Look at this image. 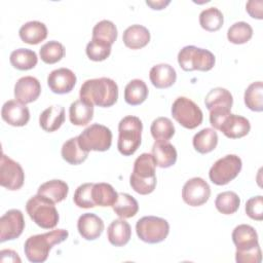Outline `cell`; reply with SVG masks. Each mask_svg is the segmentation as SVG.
Segmentation results:
<instances>
[{"label": "cell", "instance_id": "obj_1", "mask_svg": "<svg viewBox=\"0 0 263 263\" xmlns=\"http://www.w3.org/2000/svg\"><path fill=\"white\" fill-rule=\"evenodd\" d=\"M80 99L92 105L107 108L113 106L118 99V86L108 77L88 79L84 81L79 90Z\"/></svg>", "mask_w": 263, "mask_h": 263}, {"label": "cell", "instance_id": "obj_2", "mask_svg": "<svg viewBox=\"0 0 263 263\" xmlns=\"http://www.w3.org/2000/svg\"><path fill=\"white\" fill-rule=\"evenodd\" d=\"M69 232L65 229H54L42 234L32 235L25 241L24 252L27 259L33 263L46 261L49 251L68 238Z\"/></svg>", "mask_w": 263, "mask_h": 263}, {"label": "cell", "instance_id": "obj_3", "mask_svg": "<svg viewBox=\"0 0 263 263\" xmlns=\"http://www.w3.org/2000/svg\"><path fill=\"white\" fill-rule=\"evenodd\" d=\"M155 160L152 154L142 153L134 162L133 173L129 177L130 187L141 195H147L156 187Z\"/></svg>", "mask_w": 263, "mask_h": 263}, {"label": "cell", "instance_id": "obj_4", "mask_svg": "<svg viewBox=\"0 0 263 263\" xmlns=\"http://www.w3.org/2000/svg\"><path fill=\"white\" fill-rule=\"evenodd\" d=\"M143 123L137 116L128 115L118 123V151L124 155H133L141 145Z\"/></svg>", "mask_w": 263, "mask_h": 263}, {"label": "cell", "instance_id": "obj_5", "mask_svg": "<svg viewBox=\"0 0 263 263\" xmlns=\"http://www.w3.org/2000/svg\"><path fill=\"white\" fill-rule=\"evenodd\" d=\"M26 211L29 217L41 228L52 229L59 223V213L54 202L50 199L36 194L26 203Z\"/></svg>", "mask_w": 263, "mask_h": 263}, {"label": "cell", "instance_id": "obj_6", "mask_svg": "<svg viewBox=\"0 0 263 263\" xmlns=\"http://www.w3.org/2000/svg\"><path fill=\"white\" fill-rule=\"evenodd\" d=\"M204 104L210 111V122L212 126L219 129L222 120L230 114L233 97L226 88L215 87L205 96Z\"/></svg>", "mask_w": 263, "mask_h": 263}, {"label": "cell", "instance_id": "obj_7", "mask_svg": "<svg viewBox=\"0 0 263 263\" xmlns=\"http://www.w3.org/2000/svg\"><path fill=\"white\" fill-rule=\"evenodd\" d=\"M215 62V55L210 50L194 45L184 46L178 53V63L184 71H210Z\"/></svg>", "mask_w": 263, "mask_h": 263}, {"label": "cell", "instance_id": "obj_8", "mask_svg": "<svg viewBox=\"0 0 263 263\" xmlns=\"http://www.w3.org/2000/svg\"><path fill=\"white\" fill-rule=\"evenodd\" d=\"M136 232L141 240L148 243H158L163 241L168 235L170 224L163 218L145 216L138 220Z\"/></svg>", "mask_w": 263, "mask_h": 263}, {"label": "cell", "instance_id": "obj_9", "mask_svg": "<svg viewBox=\"0 0 263 263\" xmlns=\"http://www.w3.org/2000/svg\"><path fill=\"white\" fill-rule=\"evenodd\" d=\"M80 146L86 151H107L112 144V132L103 124L93 123L87 126L79 136Z\"/></svg>", "mask_w": 263, "mask_h": 263}, {"label": "cell", "instance_id": "obj_10", "mask_svg": "<svg viewBox=\"0 0 263 263\" xmlns=\"http://www.w3.org/2000/svg\"><path fill=\"white\" fill-rule=\"evenodd\" d=\"M172 115L176 121L188 129L201 124L203 115L200 108L190 99L179 97L172 105Z\"/></svg>", "mask_w": 263, "mask_h": 263}, {"label": "cell", "instance_id": "obj_11", "mask_svg": "<svg viewBox=\"0 0 263 263\" xmlns=\"http://www.w3.org/2000/svg\"><path fill=\"white\" fill-rule=\"evenodd\" d=\"M241 167V159L235 154H228L218 159L212 165L209 172V177L216 185H226L238 176Z\"/></svg>", "mask_w": 263, "mask_h": 263}, {"label": "cell", "instance_id": "obj_12", "mask_svg": "<svg viewBox=\"0 0 263 263\" xmlns=\"http://www.w3.org/2000/svg\"><path fill=\"white\" fill-rule=\"evenodd\" d=\"M25 173L21 164L4 153L0 162V185L8 190H18L23 187Z\"/></svg>", "mask_w": 263, "mask_h": 263}, {"label": "cell", "instance_id": "obj_13", "mask_svg": "<svg viewBox=\"0 0 263 263\" xmlns=\"http://www.w3.org/2000/svg\"><path fill=\"white\" fill-rule=\"evenodd\" d=\"M211 196L210 185L199 177L188 180L182 189V198L190 206H199L205 203Z\"/></svg>", "mask_w": 263, "mask_h": 263}, {"label": "cell", "instance_id": "obj_14", "mask_svg": "<svg viewBox=\"0 0 263 263\" xmlns=\"http://www.w3.org/2000/svg\"><path fill=\"white\" fill-rule=\"evenodd\" d=\"M25 229L24 215L20 210L7 211L0 218V241L4 242L17 238Z\"/></svg>", "mask_w": 263, "mask_h": 263}, {"label": "cell", "instance_id": "obj_15", "mask_svg": "<svg viewBox=\"0 0 263 263\" xmlns=\"http://www.w3.org/2000/svg\"><path fill=\"white\" fill-rule=\"evenodd\" d=\"M76 75L68 68H59L51 71L47 77L50 90L58 95L70 92L76 84Z\"/></svg>", "mask_w": 263, "mask_h": 263}, {"label": "cell", "instance_id": "obj_16", "mask_svg": "<svg viewBox=\"0 0 263 263\" xmlns=\"http://www.w3.org/2000/svg\"><path fill=\"white\" fill-rule=\"evenodd\" d=\"M2 119L12 126H24L30 120V111L28 107L16 100L5 102L1 109Z\"/></svg>", "mask_w": 263, "mask_h": 263}, {"label": "cell", "instance_id": "obj_17", "mask_svg": "<svg viewBox=\"0 0 263 263\" xmlns=\"http://www.w3.org/2000/svg\"><path fill=\"white\" fill-rule=\"evenodd\" d=\"M41 92V85L37 78L25 76L20 78L14 85V98L20 103L26 105L38 99Z\"/></svg>", "mask_w": 263, "mask_h": 263}, {"label": "cell", "instance_id": "obj_18", "mask_svg": "<svg viewBox=\"0 0 263 263\" xmlns=\"http://www.w3.org/2000/svg\"><path fill=\"white\" fill-rule=\"evenodd\" d=\"M251 124L246 117L231 113L222 120L219 126V130L229 139L242 138L249 134Z\"/></svg>", "mask_w": 263, "mask_h": 263}, {"label": "cell", "instance_id": "obj_19", "mask_svg": "<svg viewBox=\"0 0 263 263\" xmlns=\"http://www.w3.org/2000/svg\"><path fill=\"white\" fill-rule=\"evenodd\" d=\"M103 220L92 213L82 214L77 221V229L82 238L95 240L101 236L104 231Z\"/></svg>", "mask_w": 263, "mask_h": 263}, {"label": "cell", "instance_id": "obj_20", "mask_svg": "<svg viewBox=\"0 0 263 263\" xmlns=\"http://www.w3.org/2000/svg\"><path fill=\"white\" fill-rule=\"evenodd\" d=\"M232 241L236 247V251H247L259 246L255 228L248 224H240L233 229Z\"/></svg>", "mask_w": 263, "mask_h": 263}, {"label": "cell", "instance_id": "obj_21", "mask_svg": "<svg viewBox=\"0 0 263 263\" xmlns=\"http://www.w3.org/2000/svg\"><path fill=\"white\" fill-rule=\"evenodd\" d=\"M155 163L161 168L174 165L177 161V150L168 141L157 140L152 146V153Z\"/></svg>", "mask_w": 263, "mask_h": 263}, {"label": "cell", "instance_id": "obj_22", "mask_svg": "<svg viewBox=\"0 0 263 263\" xmlns=\"http://www.w3.org/2000/svg\"><path fill=\"white\" fill-rule=\"evenodd\" d=\"M93 117V105L86 100L78 99L69 108V118L72 124L82 126L88 124Z\"/></svg>", "mask_w": 263, "mask_h": 263}, {"label": "cell", "instance_id": "obj_23", "mask_svg": "<svg viewBox=\"0 0 263 263\" xmlns=\"http://www.w3.org/2000/svg\"><path fill=\"white\" fill-rule=\"evenodd\" d=\"M122 40L126 47L130 49H140L149 43L150 32L142 25H132L124 30Z\"/></svg>", "mask_w": 263, "mask_h": 263}, {"label": "cell", "instance_id": "obj_24", "mask_svg": "<svg viewBox=\"0 0 263 263\" xmlns=\"http://www.w3.org/2000/svg\"><path fill=\"white\" fill-rule=\"evenodd\" d=\"M151 83L156 88H167L172 86L177 79L176 70L168 64H158L151 68L149 72Z\"/></svg>", "mask_w": 263, "mask_h": 263}, {"label": "cell", "instance_id": "obj_25", "mask_svg": "<svg viewBox=\"0 0 263 263\" xmlns=\"http://www.w3.org/2000/svg\"><path fill=\"white\" fill-rule=\"evenodd\" d=\"M132 236L130 225L122 218L113 220L107 229V237L111 245L115 247L125 246Z\"/></svg>", "mask_w": 263, "mask_h": 263}, {"label": "cell", "instance_id": "obj_26", "mask_svg": "<svg viewBox=\"0 0 263 263\" xmlns=\"http://www.w3.org/2000/svg\"><path fill=\"white\" fill-rule=\"evenodd\" d=\"M18 35L23 42L35 45L47 37V28L39 21H31L20 28Z\"/></svg>", "mask_w": 263, "mask_h": 263}, {"label": "cell", "instance_id": "obj_27", "mask_svg": "<svg viewBox=\"0 0 263 263\" xmlns=\"http://www.w3.org/2000/svg\"><path fill=\"white\" fill-rule=\"evenodd\" d=\"M65 121V108L62 106H50L39 116V124L45 132L58 130Z\"/></svg>", "mask_w": 263, "mask_h": 263}, {"label": "cell", "instance_id": "obj_28", "mask_svg": "<svg viewBox=\"0 0 263 263\" xmlns=\"http://www.w3.org/2000/svg\"><path fill=\"white\" fill-rule=\"evenodd\" d=\"M61 154L64 160H66L68 163L77 165L82 163L83 161L86 160L88 156V151L84 150L78 141V137L71 138L67 140L61 150Z\"/></svg>", "mask_w": 263, "mask_h": 263}, {"label": "cell", "instance_id": "obj_29", "mask_svg": "<svg viewBox=\"0 0 263 263\" xmlns=\"http://www.w3.org/2000/svg\"><path fill=\"white\" fill-rule=\"evenodd\" d=\"M69 192V186L62 180H50L41 184L38 188L37 194L42 195L52 202H61L64 200Z\"/></svg>", "mask_w": 263, "mask_h": 263}, {"label": "cell", "instance_id": "obj_30", "mask_svg": "<svg viewBox=\"0 0 263 263\" xmlns=\"http://www.w3.org/2000/svg\"><path fill=\"white\" fill-rule=\"evenodd\" d=\"M192 144L194 149L197 152L201 154L209 153L217 147V144H218L217 132L214 128L205 127L194 135Z\"/></svg>", "mask_w": 263, "mask_h": 263}, {"label": "cell", "instance_id": "obj_31", "mask_svg": "<svg viewBox=\"0 0 263 263\" xmlns=\"http://www.w3.org/2000/svg\"><path fill=\"white\" fill-rule=\"evenodd\" d=\"M148 97V87L142 79L130 80L124 88V100L128 105L142 104Z\"/></svg>", "mask_w": 263, "mask_h": 263}, {"label": "cell", "instance_id": "obj_32", "mask_svg": "<svg viewBox=\"0 0 263 263\" xmlns=\"http://www.w3.org/2000/svg\"><path fill=\"white\" fill-rule=\"evenodd\" d=\"M91 195L99 206H112L118 197V193L108 183H93Z\"/></svg>", "mask_w": 263, "mask_h": 263}, {"label": "cell", "instance_id": "obj_33", "mask_svg": "<svg viewBox=\"0 0 263 263\" xmlns=\"http://www.w3.org/2000/svg\"><path fill=\"white\" fill-rule=\"evenodd\" d=\"M9 61L13 68L21 71H27L33 69L37 65L38 58L34 50L18 48L10 53Z\"/></svg>", "mask_w": 263, "mask_h": 263}, {"label": "cell", "instance_id": "obj_34", "mask_svg": "<svg viewBox=\"0 0 263 263\" xmlns=\"http://www.w3.org/2000/svg\"><path fill=\"white\" fill-rule=\"evenodd\" d=\"M112 208L118 217L127 219L134 217L138 213L139 203L137 199L128 193H118V197Z\"/></svg>", "mask_w": 263, "mask_h": 263}, {"label": "cell", "instance_id": "obj_35", "mask_svg": "<svg viewBox=\"0 0 263 263\" xmlns=\"http://www.w3.org/2000/svg\"><path fill=\"white\" fill-rule=\"evenodd\" d=\"M246 106L256 112H261L263 110V83L262 81H256L251 83L243 96Z\"/></svg>", "mask_w": 263, "mask_h": 263}, {"label": "cell", "instance_id": "obj_36", "mask_svg": "<svg viewBox=\"0 0 263 263\" xmlns=\"http://www.w3.org/2000/svg\"><path fill=\"white\" fill-rule=\"evenodd\" d=\"M223 13L217 7H209L203 9L199 14V24L205 31H218L223 26Z\"/></svg>", "mask_w": 263, "mask_h": 263}, {"label": "cell", "instance_id": "obj_37", "mask_svg": "<svg viewBox=\"0 0 263 263\" xmlns=\"http://www.w3.org/2000/svg\"><path fill=\"white\" fill-rule=\"evenodd\" d=\"M240 204V198L233 191H224L217 195L215 200L216 209L224 215L234 214Z\"/></svg>", "mask_w": 263, "mask_h": 263}, {"label": "cell", "instance_id": "obj_38", "mask_svg": "<svg viewBox=\"0 0 263 263\" xmlns=\"http://www.w3.org/2000/svg\"><path fill=\"white\" fill-rule=\"evenodd\" d=\"M253 36V28L246 22H236L227 31V39L233 44L247 43Z\"/></svg>", "mask_w": 263, "mask_h": 263}, {"label": "cell", "instance_id": "obj_39", "mask_svg": "<svg viewBox=\"0 0 263 263\" xmlns=\"http://www.w3.org/2000/svg\"><path fill=\"white\" fill-rule=\"evenodd\" d=\"M92 38L112 45L117 39L116 26L108 20L99 22L92 29Z\"/></svg>", "mask_w": 263, "mask_h": 263}, {"label": "cell", "instance_id": "obj_40", "mask_svg": "<svg viewBox=\"0 0 263 263\" xmlns=\"http://www.w3.org/2000/svg\"><path fill=\"white\" fill-rule=\"evenodd\" d=\"M41 60L45 64H55L60 62L65 55L64 45L55 40H51L43 44L39 50Z\"/></svg>", "mask_w": 263, "mask_h": 263}, {"label": "cell", "instance_id": "obj_41", "mask_svg": "<svg viewBox=\"0 0 263 263\" xmlns=\"http://www.w3.org/2000/svg\"><path fill=\"white\" fill-rule=\"evenodd\" d=\"M150 132L155 141H168L175 135V126L167 117H158L151 123Z\"/></svg>", "mask_w": 263, "mask_h": 263}, {"label": "cell", "instance_id": "obj_42", "mask_svg": "<svg viewBox=\"0 0 263 263\" xmlns=\"http://www.w3.org/2000/svg\"><path fill=\"white\" fill-rule=\"evenodd\" d=\"M111 46L112 45L106 42L91 38V40L86 45V49H85L86 55L91 61L102 62L110 55Z\"/></svg>", "mask_w": 263, "mask_h": 263}, {"label": "cell", "instance_id": "obj_43", "mask_svg": "<svg viewBox=\"0 0 263 263\" xmlns=\"http://www.w3.org/2000/svg\"><path fill=\"white\" fill-rule=\"evenodd\" d=\"M92 186L93 183H84L77 187V189L74 192L73 200L78 208L89 209L96 206V203L93 202L91 195Z\"/></svg>", "mask_w": 263, "mask_h": 263}, {"label": "cell", "instance_id": "obj_44", "mask_svg": "<svg viewBox=\"0 0 263 263\" xmlns=\"http://www.w3.org/2000/svg\"><path fill=\"white\" fill-rule=\"evenodd\" d=\"M247 215L256 221L263 220V197L262 195L251 197L246 203Z\"/></svg>", "mask_w": 263, "mask_h": 263}, {"label": "cell", "instance_id": "obj_45", "mask_svg": "<svg viewBox=\"0 0 263 263\" xmlns=\"http://www.w3.org/2000/svg\"><path fill=\"white\" fill-rule=\"evenodd\" d=\"M262 259L260 246L247 250V251H236L235 261L237 263H260Z\"/></svg>", "mask_w": 263, "mask_h": 263}, {"label": "cell", "instance_id": "obj_46", "mask_svg": "<svg viewBox=\"0 0 263 263\" xmlns=\"http://www.w3.org/2000/svg\"><path fill=\"white\" fill-rule=\"evenodd\" d=\"M262 7H263V1L261 0H251L248 1L246 4V10L247 12L254 18L262 20Z\"/></svg>", "mask_w": 263, "mask_h": 263}, {"label": "cell", "instance_id": "obj_47", "mask_svg": "<svg viewBox=\"0 0 263 263\" xmlns=\"http://www.w3.org/2000/svg\"><path fill=\"white\" fill-rule=\"evenodd\" d=\"M1 262H17V263H21V258L18 257L17 253H15L14 251L12 250H2L1 253Z\"/></svg>", "mask_w": 263, "mask_h": 263}, {"label": "cell", "instance_id": "obj_48", "mask_svg": "<svg viewBox=\"0 0 263 263\" xmlns=\"http://www.w3.org/2000/svg\"><path fill=\"white\" fill-rule=\"evenodd\" d=\"M171 3L170 0H156V1H151V0H147L146 1V4L149 5L152 9H157V10H160V9H163L164 7H166L168 4Z\"/></svg>", "mask_w": 263, "mask_h": 263}]
</instances>
